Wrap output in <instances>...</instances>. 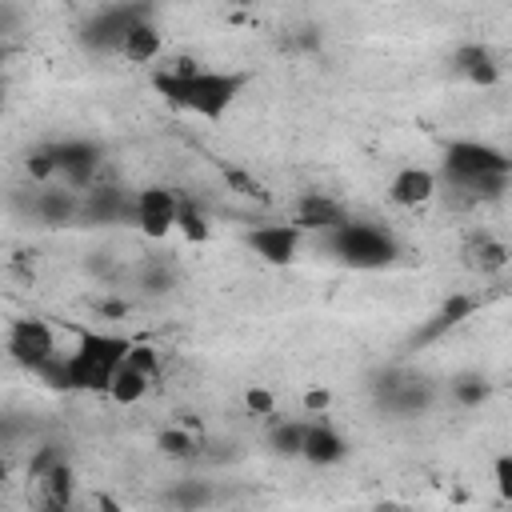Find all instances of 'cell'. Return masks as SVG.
I'll use <instances>...</instances> for the list:
<instances>
[{"label": "cell", "instance_id": "1", "mask_svg": "<svg viewBox=\"0 0 512 512\" xmlns=\"http://www.w3.org/2000/svg\"><path fill=\"white\" fill-rule=\"evenodd\" d=\"M248 84V72H236V68H204L196 60H176V64H164L152 72V88L156 96L176 108V112H188V116H200V120H220L236 96L244 92Z\"/></svg>", "mask_w": 512, "mask_h": 512}, {"label": "cell", "instance_id": "2", "mask_svg": "<svg viewBox=\"0 0 512 512\" xmlns=\"http://www.w3.org/2000/svg\"><path fill=\"white\" fill-rule=\"evenodd\" d=\"M132 340L120 332H100V328H84L76 336V348L68 352V392H104L112 376L120 372V364L128 360Z\"/></svg>", "mask_w": 512, "mask_h": 512}, {"label": "cell", "instance_id": "3", "mask_svg": "<svg viewBox=\"0 0 512 512\" xmlns=\"http://www.w3.org/2000/svg\"><path fill=\"white\" fill-rule=\"evenodd\" d=\"M324 248L348 264V268H360V272H372V268H388L396 256H400V240L388 224H376V220H356L348 216L336 232L324 236Z\"/></svg>", "mask_w": 512, "mask_h": 512}, {"label": "cell", "instance_id": "4", "mask_svg": "<svg viewBox=\"0 0 512 512\" xmlns=\"http://www.w3.org/2000/svg\"><path fill=\"white\" fill-rule=\"evenodd\" d=\"M440 168L452 192H464V196L484 180H512V156L488 140H452L444 148Z\"/></svg>", "mask_w": 512, "mask_h": 512}, {"label": "cell", "instance_id": "5", "mask_svg": "<svg viewBox=\"0 0 512 512\" xmlns=\"http://www.w3.org/2000/svg\"><path fill=\"white\" fill-rule=\"evenodd\" d=\"M152 16H156V8H152V4H140V0H128V4H100V8H92V12L80 20V44H84L88 52H100V56H120L128 32H132L140 20H152Z\"/></svg>", "mask_w": 512, "mask_h": 512}, {"label": "cell", "instance_id": "6", "mask_svg": "<svg viewBox=\"0 0 512 512\" xmlns=\"http://www.w3.org/2000/svg\"><path fill=\"white\" fill-rule=\"evenodd\" d=\"M372 392H376V404H380L388 416H400V420L424 416V412L432 408V400H436L432 380H428L424 372H408V368H388V372H380L376 384H372Z\"/></svg>", "mask_w": 512, "mask_h": 512}, {"label": "cell", "instance_id": "7", "mask_svg": "<svg viewBox=\"0 0 512 512\" xmlns=\"http://www.w3.org/2000/svg\"><path fill=\"white\" fill-rule=\"evenodd\" d=\"M52 152H56V184H64L72 192H88L92 184H100L104 152L96 140L68 136V140H56Z\"/></svg>", "mask_w": 512, "mask_h": 512}, {"label": "cell", "instance_id": "8", "mask_svg": "<svg viewBox=\"0 0 512 512\" xmlns=\"http://www.w3.org/2000/svg\"><path fill=\"white\" fill-rule=\"evenodd\" d=\"M244 244L252 248L256 260L272 264V268H288L296 256H300V244H304V228L292 224V220H276V224H256L248 228Z\"/></svg>", "mask_w": 512, "mask_h": 512}, {"label": "cell", "instance_id": "9", "mask_svg": "<svg viewBox=\"0 0 512 512\" xmlns=\"http://www.w3.org/2000/svg\"><path fill=\"white\" fill-rule=\"evenodd\" d=\"M180 208L184 200L172 192V188H140L136 192V212H132V224L148 236V240H164L168 232H176V220H180Z\"/></svg>", "mask_w": 512, "mask_h": 512}, {"label": "cell", "instance_id": "10", "mask_svg": "<svg viewBox=\"0 0 512 512\" xmlns=\"http://www.w3.org/2000/svg\"><path fill=\"white\" fill-rule=\"evenodd\" d=\"M8 352H12V360L16 364H24L28 372H36V368H44L52 356H60V348H56V332L44 324V320H12V328H8Z\"/></svg>", "mask_w": 512, "mask_h": 512}, {"label": "cell", "instance_id": "11", "mask_svg": "<svg viewBox=\"0 0 512 512\" xmlns=\"http://www.w3.org/2000/svg\"><path fill=\"white\" fill-rule=\"evenodd\" d=\"M136 192H124L120 184H92L80 192V220L84 224H132Z\"/></svg>", "mask_w": 512, "mask_h": 512}, {"label": "cell", "instance_id": "12", "mask_svg": "<svg viewBox=\"0 0 512 512\" xmlns=\"http://www.w3.org/2000/svg\"><path fill=\"white\" fill-rule=\"evenodd\" d=\"M436 192H440L436 172L432 168H420V164H404L388 180V200L396 208H424L428 200H436Z\"/></svg>", "mask_w": 512, "mask_h": 512}, {"label": "cell", "instance_id": "13", "mask_svg": "<svg viewBox=\"0 0 512 512\" xmlns=\"http://www.w3.org/2000/svg\"><path fill=\"white\" fill-rule=\"evenodd\" d=\"M452 72L464 76V80L476 84V88H496V84H500V60H496V52H492L488 44H480V40H464V44L452 48Z\"/></svg>", "mask_w": 512, "mask_h": 512}, {"label": "cell", "instance_id": "14", "mask_svg": "<svg viewBox=\"0 0 512 512\" xmlns=\"http://www.w3.org/2000/svg\"><path fill=\"white\" fill-rule=\"evenodd\" d=\"M348 440H344V432L332 424V420H324V416H312L308 420V432H304V456L300 460H308V464H316V468H332V464H340V460H348Z\"/></svg>", "mask_w": 512, "mask_h": 512}, {"label": "cell", "instance_id": "15", "mask_svg": "<svg viewBox=\"0 0 512 512\" xmlns=\"http://www.w3.org/2000/svg\"><path fill=\"white\" fill-rule=\"evenodd\" d=\"M344 220H348L344 204L332 200L328 192H304V196L296 200V216H292V224H300L304 236H308V232H320V240H324L328 232H336Z\"/></svg>", "mask_w": 512, "mask_h": 512}, {"label": "cell", "instance_id": "16", "mask_svg": "<svg viewBox=\"0 0 512 512\" xmlns=\"http://www.w3.org/2000/svg\"><path fill=\"white\" fill-rule=\"evenodd\" d=\"M32 216L44 228H68V224L80 220V192H72L64 184H44L32 196Z\"/></svg>", "mask_w": 512, "mask_h": 512}, {"label": "cell", "instance_id": "17", "mask_svg": "<svg viewBox=\"0 0 512 512\" xmlns=\"http://www.w3.org/2000/svg\"><path fill=\"white\" fill-rule=\"evenodd\" d=\"M508 260H512L508 244L496 240L492 232H480V236H472V240L464 244V264H468L472 272H480V276H496V272H504Z\"/></svg>", "mask_w": 512, "mask_h": 512}, {"label": "cell", "instance_id": "18", "mask_svg": "<svg viewBox=\"0 0 512 512\" xmlns=\"http://www.w3.org/2000/svg\"><path fill=\"white\" fill-rule=\"evenodd\" d=\"M476 312V300L468 296V292H456V296H448L428 320H424V328H420V336H416V344H428V340H440L444 332H452L456 324H464L468 316Z\"/></svg>", "mask_w": 512, "mask_h": 512}, {"label": "cell", "instance_id": "19", "mask_svg": "<svg viewBox=\"0 0 512 512\" xmlns=\"http://www.w3.org/2000/svg\"><path fill=\"white\" fill-rule=\"evenodd\" d=\"M160 52H164V32H160V24H156V16H152V20H140V24L128 32L120 56H124L128 64H152V60H160Z\"/></svg>", "mask_w": 512, "mask_h": 512}, {"label": "cell", "instance_id": "20", "mask_svg": "<svg viewBox=\"0 0 512 512\" xmlns=\"http://www.w3.org/2000/svg\"><path fill=\"white\" fill-rule=\"evenodd\" d=\"M304 432H308V420H288V416H272L268 420V432H264V444L276 452V456H304Z\"/></svg>", "mask_w": 512, "mask_h": 512}, {"label": "cell", "instance_id": "21", "mask_svg": "<svg viewBox=\"0 0 512 512\" xmlns=\"http://www.w3.org/2000/svg\"><path fill=\"white\" fill-rule=\"evenodd\" d=\"M212 500H216V488H212L208 480H196V476L176 480V484L164 492V504H168L172 512H204Z\"/></svg>", "mask_w": 512, "mask_h": 512}, {"label": "cell", "instance_id": "22", "mask_svg": "<svg viewBox=\"0 0 512 512\" xmlns=\"http://www.w3.org/2000/svg\"><path fill=\"white\" fill-rule=\"evenodd\" d=\"M152 380H156V376H148V372H140V368H132V364L124 360L120 372H116L112 384H108V396H112L116 404H124V408H128V404H140V400L152 392Z\"/></svg>", "mask_w": 512, "mask_h": 512}, {"label": "cell", "instance_id": "23", "mask_svg": "<svg viewBox=\"0 0 512 512\" xmlns=\"http://www.w3.org/2000/svg\"><path fill=\"white\" fill-rule=\"evenodd\" d=\"M448 396H452L460 408H480V404L492 396V384H488V376H480V372H456V376L448 380Z\"/></svg>", "mask_w": 512, "mask_h": 512}, {"label": "cell", "instance_id": "24", "mask_svg": "<svg viewBox=\"0 0 512 512\" xmlns=\"http://www.w3.org/2000/svg\"><path fill=\"white\" fill-rule=\"evenodd\" d=\"M136 284H140L144 296H168L176 288V268L168 260H144Z\"/></svg>", "mask_w": 512, "mask_h": 512}, {"label": "cell", "instance_id": "25", "mask_svg": "<svg viewBox=\"0 0 512 512\" xmlns=\"http://www.w3.org/2000/svg\"><path fill=\"white\" fill-rule=\"evenodd\" d=\"M40 492H44L48 508H64V512H68V504H72V492H76V476H72V468H68V464L52 468V472L40 480Z\"/></svg>", "mask_w": 512, "mask_h": 512}, {"label": "cell", "instance_id": "26", "mask_svg": "<svg viewBox=\"0 0 512 512\" xmlns=\"http://www.w3.org/2000/svg\"><path fill=\"white\" fill-rule=\"evenodd\" d=\"M156 444H160V452H164V456H172V460H192V456H196V448H200L196 432H188V428H180V424L160 428Z\"/></svg>", "mask_w": 512, "mask_h": 512}, {"label": "cell", "instance_id": "27", "mask_svg": "<svg viewBox=\"0 0 512 512\" xmlns=\"http://www.w3.org/2000/svg\"><path fill=\"white\" fill-rule=\"evenodd\" d=\"M176 232H180L188 244H204V240L212 236V224H208V216H204L200 204H184V208H180V220H176Z\"/></svg>", "mask_w": 512, "mask_h": 512}, {"label": "cell", "instance_id": "28", "mask_svg": "<svg viewBox=\"0 0 512 512\" xmlns=\"http://www.w3.org/2000/svg\"><path fill=\"white\" fill-rule=\"evenodd\" d=\"M24 168H28V176H32L40 188H44V184H56V152H52V144L32 148L28 160H24Z\"/></svg>", "mask_w": 512, "mask_h": 512}, {"label": "cell", "instance_id": "29", "mask_svg": "<svg viewBox=\"0 0 512 512\" xmlns=\"http://www.w3.org/2000/svg\"><path fill=\"white\" fill-rule=\"evenodd\" d=\"M60 464H68V456H64V448L60 444H40L32 456H28V476L40 484L52 468H60Z\"/></svg>", "mask_w": 512, "mask_h": 512}, {"label": "cell", "instance_id": "30", "mask_svg": "<svg viewBox=\"0 0 512 512\" xmlns=\"http://www.w3.org/2000/svg\"><path fill=\"white\" fill-rule=\"evenodd\" d=\"M128 364L140 368V372H148V376H160V348H152V344H136V340H132Z\"/></svg>", "mask_w": 512, "mask_h": 512}, {"label": "cell", "instance_id": "31", "mask_svg": "<svg viewBox=\"0 0 512 512\" xmlns=\"http://www.w3.org/2000/svg\"><path fill=\"white\" fill-rule=\"evenodd\" d=\"M244 408H248L252 416L272 420V416H276V396H272L268 388H248V392H244Z\"/></svg>", "mask_w": 512, "mask_h": 512}, {"label": "cell", "instance_id": "32", "mask_svg": "<svg viewBox=\"0 0 512 512\" xmlns=\"http://www.w3.org/2000/svg\"><path fill=\"white\" fill-rule=\"evenodd\" d=\"M492 480H496V492L512 504V452H504V456L492 460Z\"/></svg>", "mask_w": 512, "mask_h": 512}, {"label": "cell", "instance_id": "33", "mask_svg": "<svg viewBox=\"0 0 512 512\" xmlns=\"http://www.w3.org/2000/svg\"><path fill=\"white\" fill-rule=\"evenodd\" d=\"M328 400H332V396H328L324 388H308V392H304V408H308V416L324 412V408H328Z\"/></svg>", "mask_w": 512, "mask_h": 512}, {"label": "cell", "instance_id": "34", "mask_svg": "<svg viewBox=\"0 0 512 512\" xmlns=\"http://www.w3.org/2000/svg\"><path fill=\"white\" fill-rule=\"evenodd\" d=\"M228 184H232V188H240V196H260V184H256V180H248L244 172H228Z\"/></svg>", "mask_w": 512, "mask_h": 512}]
</instances>
